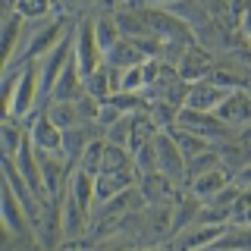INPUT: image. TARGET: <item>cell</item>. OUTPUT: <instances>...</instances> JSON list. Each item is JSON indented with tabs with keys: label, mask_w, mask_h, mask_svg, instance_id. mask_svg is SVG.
I'll list each match as a JSON object with an SVG mask.
<instances>
[{
	"label": "cell",
	"mask_w": 251,
	"mask_h": 251,
	"mask_svg": "<svg viewBox=\"0 0 251 251\" xmlns=\"http://www.w3.org/2000/svg\"><path fill=\"white\" fill-rule=\"evenodd\" d=\"M123 91L129 94H141L145 91V75H141V66H132L123 73Z\"/></svg>",
	"instance_id": "cell-35"
},
{
	"label": "cell",
	"mask_w": 251,
	"mask_h": 251,
	"mask_svg": "<svg viewBox=\"0 0 251 251\" xmlns=\"http://www.w3.org/2000/svg\"><path fill=\"white\" fill-rule=\"evenodd\" d=\"M151 116H154V123H157L160 132H173L179 126V110L170 107L167 100H154V104H151Z\"/></svg>",
	"instance_id": "cell-30"
},
{
	"label": "cell",
	"mask_w": 251,
	"mask_h": 251,
	"mask_svg": "<svg viewBox=\"0 0 251 251\" xmlns=\"http://www.w3.org/2000/svg\"><path fill=\"white\" fill-rule=\"evenodd\" d=\"M82 94H85V75H82V69H78L75 57H73L69 66L63 69V75L57 78V85H53L50 100H78Z\"/></svg>",
	"instance_id": "cell-16"
},
{
	"label": "cell",
	"mask_w": 251,
	"mask_h": 251,
	"mask_svg": "<svg viewBox=\"0 0 251 251\" xmlns=\"http://www.w3.org/2000/svg\"><path fill=\"white\" fill-rule=\"evenodd\" d=\"M135 182H138V173H135V170H120V173H100V176H94V204L113 201L116 195H123L126 188H132Z\"/></svg>",
	"instance_id": "cell-11"
},
{
	"label": "cell",
	"mask_w": 251,
	"mask_h": 251,
	"mask_svg": "<svg viewBox=\"0 0 251 251\" xmlns=\"http://www.w3.org/2000/svg\"><path fill=\"white\" fill-rule=\"evenodd\" d=\"M226 94H229L226 88H220V85L207 82V78H201V82L192 85L185 107H188V110H201V113H214V110L226 100Z\"/></svg>",
	"instance_id": "cell-15"
},
{
	"label": "cell",
	"mask_w": 251,
	"mask_h": 251,
	"mask_svg": "<svg viewBox=\"0 0 251 251\" xmlns=\"http://www.w3.org/2000/svg\"><path fill=\"white\" fill-rule=\"evenodd\" d=\"M104 148H107L104 138H94L91 145L85 148L82 160H78V170L88 173V176H100V170H104Z\"/></svg>",
	"instance_id": "cell-27"
},
{
	"label": "cell",
	"mask_w": 251,
	"mask_h": 251,
	"mask_svg": "<svg viewBox=\"0 0 251 251\" xmlns=\"http://www.w3.org/2000/svg\"><path fill=\"white\" fill-rule=\"evenodd\" d=\"M217 167H223V160H220V151H217V145H214L210 151H204L201 157H195V160H188V163H185V185L192 182V179L204 176V173L217 170Z\"/></svg>",
	"instance_id": "cell-25"
},
{
	"label": "cell",
	"mask_w": 251,
	"mask_h": 251,
	"mask_svg": "<svg viewBox=\"0 0 251 251\" xmlns=\"http://www.w3.org/2000/svg\"><path fill=\"white\" fill-rule=\"evenodd\" d=\"M69 35V22L66 16H53V19H44V22H31V38H28V47H25V60H41L57 47L63 38Z\"/></svg>",
	"instance_id": "cell-2"
},
{
	"label": "cell",
	"mask_w": 251,
	"mask_h": 251,
	"mask_svg": "<svg viewBox=\"0 0 251 251\" xmlns=\"http://www.w3.org/2000/svg\"><path fill=\"white\" fill-rule=\"evenodd\" d=\"M214 66H217L214 53L201 44H192V47H185V53H182V60H179L176 69H179V78H182V82L195 85V82H201V78H207Z\"/></svg>",
	"instance_id": "cell-9"
},
{
	"label": "cell",
	"mask_w": 251,
	"mask_h": 251,
	"mask_svg": "<svg viewBox=\"0 0 251 251\" xmlns=\"http://www.w3.org/2000/svg\"><path fill=\"white\" fill-rule=\"evenodd\" d=\"M25 123L16 120V116H3V126H0V135H3V157H16V151L22 148V138H25Z\"/></svg>",
	"instance_id": "cell-23"
},
{
	"label": "cell",
	"mask_w": 251,
	"mask_h": 251,
	"mask_svg": "<svg viewBox=\"0 0 251 251\" xmlns=\"http://www.w3.org/2000/svg\"><path fill=\"white\" fill-rule=\"evenodd\" d=\"M226 226H188L185 232L176 235V248L173 251H207V248H214L217 239L226 232Z\"/></svg>",
	"instance_id": "cell-13"
},
{
	"label": "cell",
	"mask_w": 251,
	"mask_h": 251,
	"mask_svg": "<svg viewBox=\"0 0 251 251\" xmlns=\"http://www.w3.org/2000/svg\"><path fill=\"white\" fill-rule=\"evenodd\" d=\"M22 123H25V129H28V135H31L38 151H50V154L63 157V129L50 123V116L44 113V107L35 110V113H28Z\"/></svg>",
	"instance_id": "cell-7"
},
{
	"label": "cell",
	"mask_w": 251,
	"mask_h": 251,
	"mask_svg": "<svg viewBox=\"0 0 251 251\" xmlns=\"http://www.w3.org/2000/svg\"><path fill=\"white\" fill-rule=\"evenodd\" d=\"M75 57V31H69L63 41L53 47L47 57L38 60V69H41V98L50 100V91L57 85V78L63 75V69L69 66V60Z\"/></svg>",
	"instance_id": "cell-3"
},
{
	"label": "cell",
	"mask_w": 251,
	"mask_h": 251,
	"mask_svg": "<svg viewBox=\"0 0 251 251\" xmlns=\"http://www.w3.org/2000/svg\"><path fill=\"white\" fill-rule=\"evenodd\" d=\"M94 31H98V44H100V50H104V57H107V50H113V44L123 38L113 16H94Z\"/></svg>",
	"instance_id": "cell-26"
},
{
	"label": "cell",
	"mask_w": 251,
	"mask_h": 251,
	"mask_svg": "<svg viewBox=\"0 0 251 251\" xmlns=\"http://www.w3.org/2000/svg\"><path fill=\"white\" fill-rule=\"evenodd\" d=\"M123 116H126V113H123V110L113 104V100H100V110H98V126H100L104 132H107L113 123H120Z\"/></svg>",
	"instance_id": "cell-34"
},
{
	"label": "cell",
	"mask_w": 251,
	"mask_h": 251,
	"mask_svg": "<svg viewBox=\"0 0 251 251\" xmlns=\"http://www.w3.org/2000/svg\"><path fill=\"white\" fill-rule=\"evenodd\" d=\"M173 3H179V0H129V10H154V6H160V10H170ZM123 10V6H120Z\"/></svg>",
	"instance_id": "cell-36"
},
{
	"label": "cell",
	"mask_w": 251,
	"mask_h": 251,
	"mask_svg": "<svg viewBox=\"0 0 251 251\" xmlns=\"http://www.w3.org/2000/svg\"><path fill=\"white\" fill-rule=\"evenodd\" d=\"M232 182L239 185V188H251V163H248L245 170H239V173H235V179H232Z\"/></svg>",
	"instance_id": "cell-39"
},
{
	"label": "cell",
	"mask_w": 251,
	"mask_h": 251,
	"mask_svg": "<svg viewBox=\"0 0 251 251\" xmlns=\"http://www.w3.org/2000/svg\"><path fill=\"white\" fill-rule=\"evenodd\" d=\"M120 170H135V163H132V151L107 141V148H104V170H100V173H120Z\"/></svg>",
	"instance_id": "cell-28"
},
{
	"label": "cell",
	"mask_w": 251,
	"mask_h": 251,
	"mask_svg": "<svg viewBox=\"0 0 251 251\" xmlns=\"http://www.w3.org/2000/svg\"><path fill=\"white\" fill-rule=\"evenodd\" d=\"M69 3H75V6H85V3H91V0H69Z\"/></svg>",
	"instance_id": "cell-43"
},
{
	"label": "cell",
	"mask_w": 251,
	"mask_h": 251,
	"mask_svg": "<svg viewBox=\"0 0 251 251\" xmlns=\"http://www.w3.org/2000/svg\"><path fill=\"white\" fill-rule=\"evenodd\" d=\"M132 163H135L138 176L157 173V145H154V141H148V145H141L138 151H132Z\"/></svg>",
	"instance_id": "cell-31"
},
{
	"label": "cell",
	"mask_w": 251,
	"mask_h": 251,
	"mask_svg": "<svg viewBox=\"0 0 251 251\" xmlns=\"http://www.w3.org/2000/svg\"><path fill=\"white\" fill-rule=\"evenodd\" d=\"M217 151H220V160H223V170H229L232 176H235L239 170H245L248 163H251V141H245V138L220 141Z\"/></svg>",
	"instance_id": "cell-17"
},
{
	"label": "cell",
	"mask_w": 251,
	"mask_h": 251,
	"mask_svg": "<svg viewBox=\"0 0 251 251\" xmlns=\"http://www.w3.org/2000/svg\"><path fill=\"white\" fill-rule=\"evenodd\" d=\"M66 251H69V248H66Z\"/></svg>",
	"instance_id": "cell-45"
},
{
	"label": "cell",
	"mask_w": 251,
	"mask_h": 251,
	"mask_svg": "<svg viewBox=\"0 0 251 251\" xmlns=\"http://www.w3.org/2000/svg\"><path fill=\"white\" fill-rule=\"evenodd\" d=\"M13 13H19L22 19H28V22H44L53 10H50L47 0H16Z\"/></svg>",
	"instance_id": "cell-29"
},
{
	"label": "cell",
	"mask_w": 251,
	"mask_h": 251,
	"mask_svg": "<svg viewBox=\"0 0 251 251\" xmlns=\"http://www.w3.org/2000/svg\"><path fill=\"white\" fill-rule=\"evenodd\" d=\"M0 198H3V226H6V232L10 235H25V232H35L31 229V223H28V214H25V207H22V201L16 198V192L10 185L3 182V192H0Z\"/></svg>",
	"instance_id": "cell-14"
},
{
	"label": "cell",
	"mask_w": 251,
	"mask_h": 251,
	"mask_svg": "<svg viewBox=\"0 0 251 251\" xmlns=\"http://www.w3.org/2000/svg\"><path fill=\"white\" fill-rule=\"evenodd\" d=\"M107 66H116V69H132V66H141V63H145V53L138 50L135 44L129 41V38H120V41L113 44V50H107Z\"/></svg>",
	"instance_id": "cell-19"
},
{
	"label": "cell",
	"mask_w": 251,
	"mask_h": 251,
	"mask_svg": "<svg viewBox=\"0 0 251 251\" xmlns=\"http://www.w3.org/2000/svg\"><path fill=\"white\" fill-rule=\"evenodd\" d=\"M170 138L176 141V148L182 151V157H185V163L188 160H195V157H201L204 151H210V141L207 138H201V135H195V132H188V129H182V126H176V129L170 132Z\"/></svg>",
	"instance_id": "cell-21"
},
{
	"label": "cell",
	"mask_w": 251,
	"mask_h": 251,
	"mask_svg": "<svg viewBox=\"0 0 251 251\" xmlns=\"http://www.w3.org/2000/svg\"><path fill=\"white\" fill-rule=\"evenodd\" d=\"M214 113H217L226 126H232V129L242 132L245 126H251V91H248V88L229 91V94H226V100L214 110Z\"/></svg>",
	"instance_id": "cell-10"
},
{
	"label": "cell",
	"mask_w": 251,
	"mask_h": 251,
	"mask_svg": "<svg viewBox=\"0 0 251 251\" xmlns=\"http://www.w3.org/2000/svg\"><path fill=\"white\" fill-rule=\"evenodd\" d=\"M38 98H41V69H38V60H28V63H22V78H19V88H16L10 116L25 120L28 113H35Z\"/></svg>",
	"instance_id": "cell-6"
},
{
	"label": "cell",
	"mask_w": 251,
	"mask_h": 251,
	"mask_svg": "<svg viewBox=\"0 0 251 251\" xmlns=\"http://www.w3.org/2000/svg\"><path fill=\"white\" fill-rule=\"evenodd\" d=\"M248 63H251V57H248Z\"/></svg>",
	"instance_id": "cell-44"
},
{
	"label": "cell",
	"mask_w": 251,
	"mask_h": 251,
	"mask_svg": "<svg viewBox=\"0 0 251 251\" xmlns=\"http://www.w3.org/2000/svg\"><path fill=\"white\" fill-rule=\"evenodd\" d=\"M135 251H167V248H160V245H151V248H135Z\"/></svg>",
	"instance_id": "cell-42"
},
{
	"label": "cell",
	"mask_w": 251,
	"mask_h": 251,
	"mask_svg": "<svg viewBox=\"0 0 251 251\" xmlns=\"http://www.w3.org/2000/svg\"><path fill=\"white\" fill-rule=\"evenodd\" d=\"M75 63L82 75H91L104 66V50L98 44V31H94V19H82L75 28Z\"/></svg>",
	"instance_id": "cell-5"
},
{
	"label": "cell",
	"mask_w": 251,
	"mask_h": 251,
	"mask_svg": "<svg viewBox=\"0 0 251 251\" xmlns=\"http://www.w3.org/2000/svg\"><path fill=\"white\" fill-rule=\"evenodd\" d=\"M179 126L188 129V132H195V135H201V138H207L210 145H220V141L235 138L232 126H226L217 113H201V110L182 107V110H179Z\"/></svg>",
	"instance_id": "cell-4"
},
{
	"label": "cell",
	"mask_w": 251,
	"mask_h": 251,
	"mask_svg": "<svg viewBox=\"0 0 251 251\" xmlns=\"http://www.w3.org/2000/svg\"><path fill=\"white\" fill-rule=\"evenodd\" d=\"M44 113L50 116V123L60 126L63 132L82 126V116H78V104H75V100H47V104H44Z\"/></svg>",
	"instance_id": "cell-20"
},
{
	"label": "cell",
	"mask_w": 251,
	"mask_h": 251,
	"mask_svg": "<svg viewBox=\"0 0 251 251\" xmlns=\"http://www.w3.org/2000/svg\"><path fill=\"white\" fill-rule=\"evenodd\" d=\"M138 192L145 195L148 204H176V195L182 185H176L173 179H167L163 173H148V176H138Z\"/></svg>",
	"instance_id": "cell-12"
},
{
	"label": "cell",
	"mask_w": 251,
	"mask_h": 251,
	"mask_svg": "<svg viewBox=\"0 0 251 251\" xmlns=\"http://www.w3.org/2000/svg\"><path fill=\"white\" fill-rule=\"evenodd\" d=\"M239 31L248 38V44H251V0H248V6H245V16H242V22H239Z\"/></svg>",
	"instance_id": "cell-38"
},
{
	"label": "cell",
	"mask_w": 251,
	"mask_h": 251,
	"mask_svg": "<svg viewBox=\"0 0 251 251\" xmlns=\"http://www.w3.org/2000/svg\"><path fill=\"white\" fill-rule=\"evenodd\" d=\"M239 138H245V141H251V126H245V129L239 132Z\"/></svg>",
	"instance_id": "cell-41"
},
{
	"label": "cell",
	"mask_w": 251,
	"mask_h": 251,
	"mask_svg": "<svg viewBox=\"0 0 251 251\" xmlns=\"http://www.w3.org/2000/svg\"><path fill=\"white\" fill-rule=\"evenodd\" d=\"M113 19H116V25H120V35H123V38H141V35H151L138 10H129V6H123V10H116V13H113Z\"/></svg>",
	"instance_id": "cell-24"
},
{
	"label": "cell",
	"mask_w": 251,
	"mask_h": 251,
	"mask_svg": "<svg viewBox=\"0 0 251 251\" xmlns=\"http://www.w3.org/2000/svg\"><path fill=\"white\" fill-rule=\"evenodd\" d=\"M129 135H132V120H129V113H126L120 123H113L104 132V141H110V145H120V148H129Z\"/></svg>",
	"instance_id": "cell-32"
},
{
	"label": "cell",
	"mask_w": 251,
	"mask_h": 251,
	"mask_svg": "<svg viewBox=\"0 0 251 251\" xmlns=\"http://www.w3.org/2000/svg\"><path fill=\"white\" fill-rule=\"evenodd\" d=\"M232 223L251 226V188H242L239 198L232 201Z\"/></svg>",
	"instance_id": "cell-33"
},
{
	"label": "cell",
	"mask_w": 251,
	"mask_h": 251,
	"mask_svg": "<svg viewBox=\"0 0 251 251\" xmlns=\"http://www.w3.org/2000/svg\"><path fill=\"white\" fill-rule=\"evenodd\" d=\"M232 173L229 170H223V167H217V170H210V173H204V176H198V179H192L185 188H192L195 195H198L201 201H210L214 195H220L226 185H232Z\"/></svg>",
	"instance_id": "cell-18"
},
{
	"label": "cell",
	"mask_w": 251,
	"mask_h": 251,
	"mask_svg": "<svg viewBox=\"0 0 251 251\" xmlns=\"http://www.w3.org/2000/svg\"><path fill=\"white\" fill-rule=\"evenodd\" d=\"M91 251H132V248L123 245V242H110V239H107V242H98Z\"/></svg>",
	"instance_id": "cell-37"
},
{
	"label": "cell",
	"mask_w": 251,
	"mask_h": 251,
	"mask_svg": "<svg viewBox=\"0 0 251 251\" xmlns=\"http://www.w3.org/2000/svg\"><path fill=\"white\" fill-rule=\"evenodd\" d=\"M141 19H145L148 31H151L154 38H160V41L167 44H198V35L192 31L185 19H179L176 13L170 10H160V6H154V10H138Z\"/></svg>",
	"instance_id": "cell-1"
},
{
	"label": "cell",
	"mask_w": 251,
	"mask_h": 251,
	"mask_svg": "<svg viewBox=\"0 0 251 251\" xmlns=\"http://www.w3.org/2000/svg\"><path fill=\"white\" fill-rule=\"evenodd\" d=\"M207 251H251V226H239V223L226 226V232L217 239V245Z\"/></svg>",
	"instance_id": "cell-22"
},
{
	"label": "cell",
	"mask_w": 251,
	"mask_h": 251,
	"mask_svg": "<svg viewBox=\"0 0 251 251\" xmlns=\"http://www.w3.org/2000/svg\"><path fill=\"white\" fill-rule=\"evenodd\" d=\"M154 145H157V173H163L176 185H185V157L176 148V141L170 138V132H160Z\"/></svg>",
	"instance_id": "cell-8"
},
{
	"label": "cell",
	"mask_w": 251,
	"mask_h": 251,
	"mask_svg": "<svg viewBox=\"0 0 251 251\" xmlns=\"http://www.w3.org/2000/svg\"><path fill=\"white\" fill-rule=\"evenodd\" d=\"M100 3L110 6V10H120V6H123V3H129V0H100Z\"/></svg>",
	"instance_id": "cell-40"
}]
</instances>
